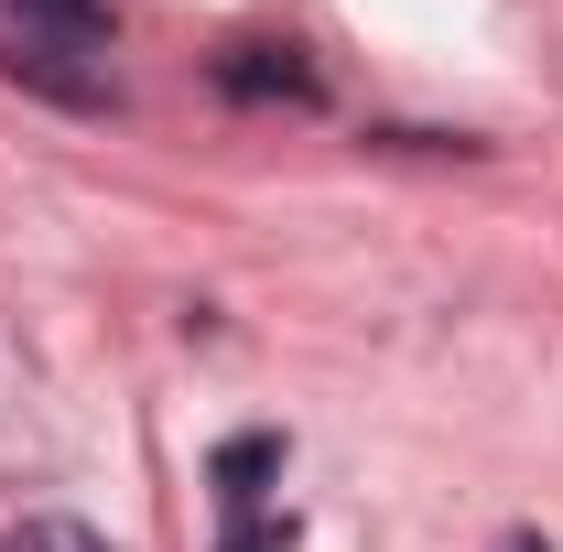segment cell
Wrapping results in <instances>:
<instances>
[{"mask_svg": "<svg viewBox=\"0 0 563 552\" xmlns=\"http://www.w3.org/2000/svg\"><path fill=\"white\" fill-rule=\"evenodd\" d=\"M0 66L22 76V87H44V98H66V109H109V98H120L98 66H66V44H11Z\"/></svg>", "mask_w": 563, "mask_h": 552, "instance_id": "cell-4", "label": "cell"}, {"mask_svg": "<svg viewBox=\"0 0 563 552\" xmlns=\"http://www.w3.org/2000/svg\"><path fill=\"white\" fill-rule=\"evenodd\" d=\"M0 552H109L87 520H66V509H33V520H11V542Z\"/></svg>", "mask_w": 563, "mask_h": 552, "instance_id": "cell-5", "label": "cell"}, {"mask_svg": "<svg viewBox=\"0 0 563 552\" xmlns=\"http://www.w3.org/2000/svg\"><path fill=\"white\" fill-rule=\"evenodd\" d=\"M303 531H292V509H261V520H228L217 531V552H292Z\"/></svg>", "mask_w": 563, "mask_h": 552, "instance_id": "cell-6", "label": "cell"}, {"mask_svg": "<svg viewBox=\"0 0 563 552\" xmlns=\"http://www.w3.org/2000/svg\"><path fill=\"white\" fill-rule=\"evenodd\" d=\"M498 552H553V542H542V531H509V542H498Z\"/></svg>", "mask_w": 563, "mask_h": 552, "instance_id": "cell-7", "label": "cell"}, {"mask_svg": "<svg viewBox=\"0 0 563 552\" xmlns=\"http://www.w3.org/2000/svg\"><path fill=\"white\" fill-rule=\"evenodd\" d=\"M217 87H228V98H282V109H314V98H325V76L303 66L292 44H228V55H217Z\"/></svg>", "mask_w": 563, "mask_h": 552, "instance_id": "cell-2", "label": "cell"}, {"mask_svg": "<svg viewBox=\"0 0 563 552\" xmlns=\"http://www.w3.org/2000/svg\"><path fill=\"white\" fill-rule=\"evenodd\" d=\"M282 455H292L282 433H228V444L207 455V477H217V520H261V509H272Z\"/></svg>", "mask_w": 563, "mask_h": 552, "instance_id": "cell-1", "label": "cell"}, {"mask_svg": "<svg viewBox=\"0 0 563 552\" xmlns=\"http://www.w3.org/2000/svg\"><path fill=\"white\" fill-rule=\"evenodd\" d=\"M0 11H11V44H66V55L109 44V0H0Z\"/></svg>", "mask_w": 563, "mask_h": 552, "instance_id": "cell-3", "label": "cell"}]
</instances>
